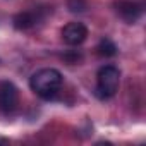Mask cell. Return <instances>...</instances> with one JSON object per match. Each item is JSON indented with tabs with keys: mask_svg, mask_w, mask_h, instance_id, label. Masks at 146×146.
I'll list each match as a JSON object with an SVG mask.
<instances>
[{
	"mask_svg": "<svg viewBox=\"0 0 146 146\" xmlns=\"http://www.w3.org/2000/svg\"><path fill=\"white\" fill-rule=\"evenodd\" d=\"M29 86L38 96L46 98V100L53 98L62 86V74L57 69H52V67L40 69L31 76Z\"/></svg>",
	"mask_w": 146,
	"mask_h": 146,
	"instance_id": "obj_1",
	"label": "cell"
},
{
	"mask_svg": "<svg viewBox=\"0 0 146 146\" xmlns=\"http://www.w3.org/2000/svg\"><path fill=\"white\" fill-rule=\"evenodd\" d=\"M19 105V91L11 81L0 83V112L11 115L16 112Z\"/></svg>",
	"mask_w": 146,
	"mask_h": 146,
	"instance_id": "obj_3",
	"label": "cell"
},
{
	"mask_svg": "<svg viewBox=\"0 0 146 146\" xmlns=\"http://www.w3.org/2000/svg\"><path fill=\"white\" fill-rule=\"evenodd\" d=\"M96 50H98V53H100L102 57H113V55L117 53V46H115L113 41L108 40V38H103V40L98 43Z\"/></svg>",
	"mask_w": 146,
	"mask_h": 146,
	"instance_id": "obj_7",
	"label": "cell"
},
{
	"mask_svg": "<svg viewBox=\"0 0 146 146\" xmlns=\"http://www.w3.org/2000/svg\"><path fill=\"white\" fill-rule=\"evenodd\" d=\"M67 7L70 12H84L88 9L86 0H67Z\"/></svg>",
	"mask_w": 146,
	"mask_h": 146,
	"instance_id": "obj_8",
	"label": "cell"
},
{
	"mask_svg": "<svg viewBox=\"0 0 146 146\" xmlns=\"http://www.w3.org/2000/svg\"><path fill=\"white\" fill-rule=\"evenodd\" d=\"M115 12L120 16V19L132 24L141 17L143 7L136 2H131V0H119V2H115Z\"/></svg>",
	"mask_w": 146,
	"mask_h": 146,
	"instance_id": "obj_5",
	"label": "cell"
},
{
	"mask_svg": "<svg viewBox=\"0 0 146 146\" xmlns=\"http://www.w3.org/2000/svg\"><path fill=\"white\" fill-rule=\"evenodd\" d=\"M120 84V72L113 65H103L96 74V95L100 98H110L117 93Z\"/></svg>",
	"mask_w": 146,
	"mask_h": 146,
	"instance_id": "obj_2",
	"label": "cell"
},
{
	"mask_svg": "<svg viewBox=\"0 0 146 146\" xmlns=\"http://www.w3.org/2000/svg\"><path fill=\"white\" fill-rule=\"evenodd\" d=\"M88 36V29L83 23H69L62 29V40L69 46H78L81 45Z\"/></svg>",
	"mask_w": 146,
	"mask_h": 146,
	"instance_id": "obj_4",
	"label": "cell"
},
{
	"mask_svg": "<svg viewBox=\"0 0 146 146\" xmlns=\"http://www.w3.org/2000/svg\"><path fill=\"white\" fill-rule=\"evenodd\" d=\"M40 9L38 11H29V12H21L14 17V28L16 29H29L35 24L40 23Z\"/></svg>",
	"mask_w": 146,
	"mask_h": 146,
	"instance_id": "obj_6",
	"label": "cell"
}]
</instances>
